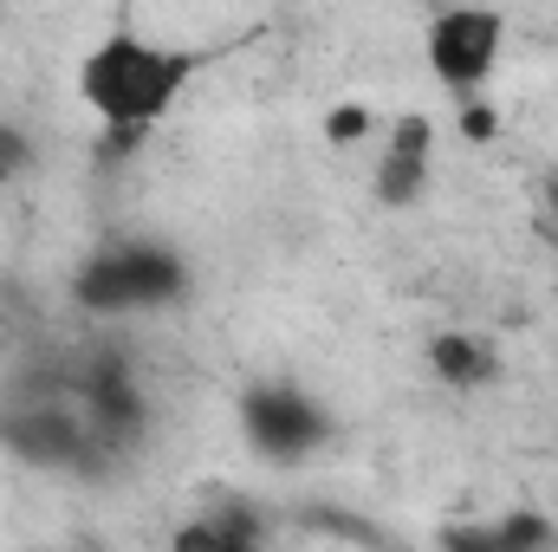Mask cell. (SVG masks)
Here are the masks:
<instances>
[{"label": "cell", "mask_w": 558, "mask_h": 552, "mask_svg": "<svg viewBox=\"0 0 558 552\" xmlns=\"http://www.w3.org/2000/svg\"><path fill=\"white\" fill-rule=\"evenodd\" d=\"M195 59L149 39V33H105L85 59H78V98L85 111L111 131V137H143L149 124H162L189 85Z\"/></svg>", "instance_id": "obj_1"}, {"label": "cell", "mask_w": 558, "mask_h": 552, "mask_svg": "<svg viewBox=\"0 0 558 552\" xmlns=\"http://www.w3.org/2000/svg\"><path fill=\"white\" fill-rule=\"evenodd\" d=\"M182 292H189V261L162 241H111L72 274V299L98 319L156 312V305H175Z\"/></svg>", "instance_id": "obj_2"}, {"label": "cell", "mask_w": 558, "mask_h": 552, "mask_svg": "<svg viewBox=\"0 0 558 552\" xmlns=\"http://www.w3.org/2000/svg\"><path fill=\"white\" fill-rule=\"evenodd\" d=\"M500 52H507V13L494 7H441L422 33V59L454 98H474L494 79Z\"/></svg>", "instance_id": "obj_3"}, {"label": "cell", "mask_w": 558, "mask_h": 552, "mask_svg": "<svg viewBox=\"0 0 558 552\" xmlns=\"http://www.w3.org/2000/svg\"><path fill=\"white\" fill-rule=\"evenodd\" d=\"M234 422H241L247 448L267 455V461H305V455H318V448L331 442V416H325V404L305 397V391L286 384V377H267V384L241 391Z\"/></svg>", "instance_id": "obj_4"}, {"label": "cell", "mask_w": 558, "mask_h": 552, "mask_svg": "<svg viewBox=\"0 0 558 552\" xmlns=\"http://www.w3.org/2000/svg\"><path fill=\"white\" fill-rule=\"evenodd\" d=\"M435 176V124L428 118H397L390 137H384V156H377V202L384 208H410Z\"/></svg>", "instance_id": "obj_5"}, {"label": "cell", "mask_w": 558, "mask_h": 552, "mask_svg": "<svg viewBox=\"0 0 558 552\" xmlns=\"http://www.w3.org/2000/svg\"><path fill=\"white\" fill-rule=\"evenodd\" d=\"M428 364H435L441 384H454V391H481V384L494 377V345L474 338V332H435Z\"/></svg>", "instance_id": "obj_6"}, {"label": "cell", "mask_w": 558, "mask_h": 552, "mask_svg": "<svg viewBox=\"0 0 558 552\" xmlns=\"http://www.w3.org/2000/svg\"><path fill=\"white\" fill-rule=\"evenodd\" d=\"M175 552H254V533L241 520H195L189 533H175Z\"/></svg>", "instance_id": "obj_7"}, {"label": "cell", "mask_w": 558, "mask_h": 552, "mask_svg": "<svg viewBox=\"0 0 558 552\" xmlns=\"http://www.w3.org/2000/svg\"><path fill=\"white\" fill-rule=\"evenodd\" d=\"M441 552H513V547L494 533V520H468V527H448L441 533Z\"/></svg>", "instance_id": "obj_8"}, {"label": "cell", "mask_w": 558, "mask_h": 552, "mask_svg": "<svg viewBox=\"0 0 558 552\" xmlns=\"http://www.w3.org/2000/svg\"><path fill=\"white\" fill-rule=\"evenodd\" d=\"M26 163H33V137L13 118H0V176H20Z\"/></svg>", "instance_id": "obj_9"}, {"label": "cell", "mask_w": 558, "mask_h": 552, "mask_svg": "<svg viewBox=\"0 0 558 552\" xmlns=\"http://www.w3.org/2000/svg\"><path fill=\"white\" fill-rule=\"evenodd\" d=\"M357 131H364V111H338L331 118V137H357Z\"/></svg>", "instance_id": "obj_10"}, {"label": "cell", "mask_w": 558, "mask_h": 552, "mask_svg": "<svg viewBox=\"0 0 558 552\" xmlns=\"http://www.w3.org/2000/svg\"><path fill=\"white\" fill-rule=\"evenodd\" d=\"M546 215H553V235H558V176L546 182Z\"/></svg>", "instance_id": "obj_11"}]
</instances>
